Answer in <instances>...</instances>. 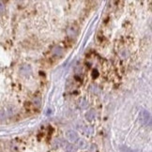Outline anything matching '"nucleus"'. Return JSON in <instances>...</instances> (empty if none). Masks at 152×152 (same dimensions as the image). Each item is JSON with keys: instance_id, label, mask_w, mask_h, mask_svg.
I'll return each instance as SVG.
<instances>
[{"instance_id": "6e6552de", "label": "nucleus", "mask_w": 152, "mask_h": 152, "mask_svg": "<svg viewBox=\"0 0 152 152\" xmlns=\"http://www.w3.org/2000/svg\"><path fill=\"white\" fill-rule=\"evenodd\" d=\"M79 105H80V108H82V109H86V107H87V102H86V100H82Z\"/></svg>"}, {"instance_id": "f257e3e1", "label": "nucleus", "mask_w": 152, "mask_h": 152, "mask_svg": "<svg viewBox=\"0 0 152 152\" xmlns=\"http://www.w3.org/2000/svg\"><path fill=\"white\" fill-rule=\"evenodd\" d=\"M69 144L61 138L51 139L50 135L0 140V152H70Z\"/></svg>"}, {"instance_id": "20e7f679", "label": "nucleus", "mask_w": 152, "mask_h": 152, "mask_svg": "<svg viewBox=\"0 0 152 152\" xmlns=\"http://www.w3.org/2000/svg\"><path fill=\"white\" fill-rule=\"evenodd\" d=\"M31 71H32V69H31L30 65H23L20 68V72L23 75H28L31 73Z\"/></svg>"}, {"instance_id": "39448f33", "label": "nucleus", "mask_w": 152, "mask_h": 152, "mask_svg": "<svg viewBox=\"0 0 152 152\" xmlns=\"http://www.w3.org/2000/svg\"><path fill=\"white\" fill-rule=\"evenodd\" d=\"M52 54H53V56L56 57H61L62 55H63V49H62L60 46H56V47L52 50Z\"/></svg>"}, {"instance_id": "423d86ee", "label": "nucleus", "mask_w": 152, "mask_h": 152, "mask_svg": "<svg viewBox=\"0 0 152 152\" xmlns=\"http://www.w3.org/2000/svg\"><path fill=\"white\" fill-rule=\"evenodd\" d=\"M86 117L88 121H92V120L94 119V117H95V113H94V111H92V110L88 111L86 114Z\"/></svg>"}, {"instance_id": "0eeeda50", "label": "nucleus", "mask_w": 152, "mask_h": 152, "mask_svg": "<svg viewBox=\"0 0 152 152\" xmlns=\"http://www.w3.org/2000/svg\"><path fill=\"white\" fill-rule=\"evenodd\" d=\"M67 34L69 35V37L72 38V37H75L76 35H77V31L75 30L74 27H70V28L67 30Z\"/></svg>"}, {"instance_id": "7ed1b4c3", "label": "nucleus", "mask_w": 152, "mask_h": 152, "mask_svg": "<svg viewBox=\"0 0 152 152\" xmlns=\"http://www.w3.org/2000/svg\"><path fill=\"white\" fill-rule=\"evenodd\" d=\"M66 137L70 142H76L78 140V135L73 131H68L66 133Z\"/></svg>"}, {"instance_id": "1a4fd4ad", "label": "nucleus", "mask_w": 152, "mask_h": 152, "mask_svg": "<svg viewBox=\"0 0 152 152\" xmlns=\"http://www.w3.org/2000/svg\"><path fill=\"white\" fill-rule=\"evenodd\" d=\"M34 105H35V106H37V107H38V106H39V105H40V100H34Z\"/></svg>"}, {"instance_id": "f03ea898", "label": "nucleus", "mask_w": 152, "mask_h": 152, "mask_svg": "<svg viewBox=\"0 0 152 152\" xmlns=\"http://www.w3.org/2000/svg\"><path fill=\"white\" fill-rule=\"evenodd\" d=\"M140 121L143 125H148V126L151 125V117L147 111L143 110L140 113Z\"/></svg>"}]
</instances>
